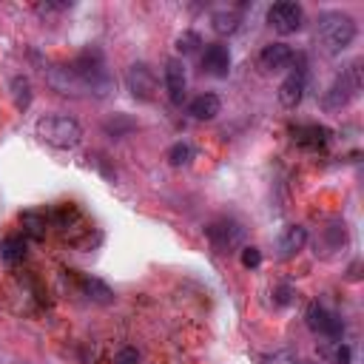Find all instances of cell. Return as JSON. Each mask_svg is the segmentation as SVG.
<instances>
[{"instance_id":"1","label":"cell","mask_w":364,"mask_h":364,"mask_svg":"<svg viewBox=\"0 0 364 364\" xmlns=\"http://www.w3.org/2000/svg\"><path fill=\"white\" fill-rule=\"evenodd\" d=\"M71 68L77 71L80 82H82V94L85 97H97V100H105L117 91V80L114 74L108 71L105 65V57L97 46H88L85 51H80L71 63Z\"/></svg>"},{"instance_id":"2","label":"cell","mask_w":364,"mask_h":364,"mask_svg":"<svg viewBox=\"0 0 364 364\" xmlns=\"http://www.w3.org/2000/svg\"><path fill=\"white\" fill-rule=\"evenodd\" d=\"M355 20L347 11H321L316 20V43L327 57H338L341 51H347L355 40Z\"/></svg>"},{"instance_id":"3","label":"cell","mask_w":364,"mask_h":364,"mask_svg":"<svg viewBox=\"0 0 364 364\" xmlns=\"http://www.w3.org/2000/svg\"><path fill=\"white\" fill-rule=\"evenodd\" d=\"M34 134L51 145V148H60V151H68V148H77L82 142V128L74 117L68 114H46L34 122Z\"/></svg>"},{"instance_id":"4","label":"cell","mask_w":364,"mask_h":364,"mask_svg":"<svg viewBox=\"0 0 364 364\" xmlns=\"http://www.w3.org/2000/svg\"><path fill=\"white\" fill-rule=\"evenodd\" d=\"M361 91V65L358 63H350L347 68H341L336 77H333V82L327 85V91H324V97H321V108L324 111H341V108H347L353 100H355V94Z\"/></svg>"},{"instance_id":"5","label":"cell","mask_w":364,"mask_h":364,"mask_svg":"<svg viewBox=\"0 0 364 364\" xmlns=\"http://www.w3.org/2000/svg\"><path fill=\"white\" fill-rule=\"evenodd\" d=\"M125 88H128V94L136 102H151L156 97V88H159L154 68L148 63H142V60L139 63H131L128 71H125Z\"/></svg>"},{"instance_id":"6","label":"cell","mask_w":364,"mask_h":364,"mask_svg":"<svg viewBox=\"0 0 364 364\" xmlns=\"http://www.w3.org/2000/svg\"><path fill=\"white\" fill-rule=\"evenodd\" d=\"M205 233H208L213 250H219V253H230V250L242 247V242H245V228L230 216H222V219L210 222Z\"/></svg>"},{"instance_id":"7","label":"cell","mask_w":364,"mask_h":364,"mask_svg":"<svg viewBox=\"0 0 364 364\" xmlns=\"http://www.w3.org/2000/svg\"><path fill=\"white\" fill-rule=\"evenodd\" d=\"M267 23L273 31L279 34H296L301 26H304V9L293 0H282V3H273L267 9Z\"/></svg>"},{"instance_id":"8","label":"cell","mask_w":364,"mask_h":364,"mask_svg":"<svg viewBox=\"0 0 364 364\" xmlns=\"http://www.w3.org/2000/svg\"><path fill=\"white\" fill-rule=\"evenodd\" d=\"M304 321H307V327H310L313 333H318V336H324V338H341V333H344V321H341L336 313H330L324 304H318V301H313V304L307 307Z\"/></svg>"},{"instance_id":"9","label":"cell","mask_w":364,"mask_h":364,"mask_svg":"<svg viewBox=\"0 0 364 364\" xmlns=\"http://www.w3.org/2000/svg\"><path fill=\"white\" fill-rule=\"evenodd\" d=\"M46 82H48L57 94H65V97H85V94H82V82H80L77 71L71 68V63L48 65V68H46Z\"/></svg>"},{"instance_id":"10","label":"cell","mask_w":364,"mask_h":364,"mask_svg":"<svg viewBox=\"0 0 364 364\" xmlns=\"http://www.w3.org/2000/svg\"><path fill=\"white\" fill-rule=\"evenodd\" d=\"M162 80H165V94H168L171 105H182L185 94H188V74H185V63L179 57L165 60Z\"/></svg>"},{"instance_id":"11","label":"cell","mask_w":364,"mask_h":364,"mask_svg":"<svg viewBox=\"0 0 364 364\" xmlns=\"http://www.w3.org/2000/svg\"><path fill=\"white\" fill-rule=\"evenodd\" d=\"M304 91H307V65H304V60H299V65L279 85V102L284 108H296L304 100Z\"/></svg>"},{"instance_id":"12","label":"cell","mask_w":364,"mask_h":364,"mask_svg":"<svg viewBox=\"0 0 364 364\" xmlns=\"http://www.w3.org/2000/svg\"><path fill=\"white\" fill-rule=\"evenodd\" d=\"M230 63H233V57H230V48L225 43H208L205 46V51H202V71L205 74L225 80L230 74Z\"/></svg>"},{"instance_id":"13","label":"cell","mask_w":364,"mask_h":364,"mask_svg":"<svg viewBox=\"0 0 364 364\" xmlns=\"http://www.w3.org/2000/svg\"><path fill=\"white\" fill-rule=\"evenodd\" d=\"M290 134H293V142L307 148V151H324L333 139V131L327 125H318V122L296 125V128H290Z\"/></svg>"},{"instance_id":"14","label":"cell","mask_w":364,"mask_h":364,"mask_svg":"<svg viewBox=\"0 0 364 364\" xmlns=\"http://www.w3.org/2000/svg\"><path fill=\"white\" fill-rule=\"evenodd\" d=\"M290 63H293V48L287 46V43H267L262 51H259V65H262V71H267V74H276V71H284V68H290Z\"/></svg>"},{"instance_id":"15","label":"cell","mask_w":364,"mask_h":364,"mask_svg":"<svg viewBox=\"0 0 364 364\" xmlns=\"http://www.w3.org/2000/svg\"><path fill=\"white\" fill-rule=\"evenodd\" d=\"M304 245H307V228H304V225H284L282 233H279V239H276V256H279L282 262H287V259H293Z\"/></svg>"},{"instance_id":"16","label":"cell","mask_w":364,"mask_h":364,"mask_svg":"<svg viewBox=\"0 0 364 364\" xmlns=\"http://www.w3.org/2000/svg\"><path fill=\"white\" fill-rule=\"evenodd\" d=\"M219 111H222V100H219V94H213V91H205V94H199V97H193V100L188 102V114H191L193 119H199V122L216 119Z\"/></svg>"},{"instance_id":"17","label":"cell","mask_w":364,"mask_h":364,"mask_svg":"<svg viewBox=\"0 0 364 364\" xmlns=\"http://www.w3.org/2000/svg\"><path fill=\"white\" fill-rule=\"evenodd\" d=\"M80 290L85 299H91L97 304H114V290L97 276H80Z\"/></svg>"},{"instance_id":"18","label":"cell","mask_w":364,"mask_h":364,"mask_svg":"<svg viewBox=\"0 0 364 364\" xmlns=\"http://www.w3.org/2000/svg\"><path fill=\"white\" fill-rule=\"evenodd\" d=\"M239 23H242V14L236 9H219L210 14V28L219 34V37H228V34H236L239 31Z\"/></svg>"},{"instance_id":"19","label":"cell","mask_w":364,"mask_h":364,"mask_svg":"<svg viewBox=\"0 0 364 364\" xmlns=\"http://www.w3.org/2000/svg\"><path fill=\"white\" fill-rule=\"evenodd\" d=\"M20 225H23V236L40 242V239H46L48 216H46L43 210H23V213H20Z\"/></svg>"},{"instance_id":"20","label":"cell","mask_w":364,"mask_h":364,"mask_svg":"<svg viewBox=\"0 0 364 364\" xmlns=\"http://www.w3.org/2000/svg\"><path fill=\"white\" fill-rule=\"evenodd\" d=\"M9 91H11V102H14V108H17V111H28V105H31V100H34L31 80L23 77V74H17V77H11Z\"/></svg>"},{"instance_id":"21","label":"cell","mask_w":364,"mask_h":364,"mask_svg":"<svg viewBox=\"0 0 364 364\" xmlns=\"http://www.w3.org/2000/svg\"><path fill=\"white\" fill-rule=\"evenodd\" d=\"M26 247H28L26 236H23V233H14V236H6V239L0 242V256H3L9 264H17V262L26 259Z\"/></svg>"},{"instance_id":"22","label":"cell","mask_w":364,"mask_h":364,"mask_svg":"<svg viewBox=\"0 0 364 364\" xmlns=\"http://www.w3.org/2000/svg\"><path fill=\"white\" fill-rule=\"evenodd\" d=\"M193 145L191 142H173L171 148H168V154H165V159H168V165H173V168H182V165H188L191 159H193Z\"/></svg>"},{"instance_id":"23","label":"cell","mask_w":364,"mask_h":364,"mask_svg":"<svg viewBox=\"0 0 364 364\" xmlns=\"http://www.w3.org/2000/svg\"><path fill=\"white\" fill-rule=\"evenodd\" d=\"M173 46H176V54H179V57H191V54H199L205 43H202V37H199L196 31H182Z\"/></svg>"},{"instance_id":"24","label":"cell","mask_w":364,"mask_h":364,"mask_svg":"<svg viewBox=\"0 0 364 364\" xmlns=\"http://www.w3.org/2000/svg\"><path fill=\"white\" fill-rule=\"evenodd\" d=\"M324 239L330 242L333 250H341V245H347V225L341 219H333L327 228H324Z\"/></svg>"},{"instance_id":"25","label":"cell","mask_w":364,"mask_h":364,"mask_svg":"<svg viewBox=\"0 0 364 364\" xmlns=\"http://www.w3.org/2000/svg\"><path fill=\"white\" fill-rule=\"evenodd\" d=\"M108 134H114V136H125V134H131L134 128H136V122L134 119H128L125 114H114L111 119H105V125H102Z\"/></svg>"},{"instance_id":"26","label":"cell","mask_w":364,"mask_h":364,"mask_svg":"<svg viewBox=\"0 0 364 364\" xmlns=\"http://www.w3.org/2000/svg\"><path fill=\"white\" fill-rule=\"evenodd\" d=\"M239 262H242L245 270H253V267L262 264V250H259L256 245H242V250H239Z\"/></svg>"},{"instance_id":"27","label":"cell","mask_w":364,"mask_h":364,"mask_svg":"<svg viewBox=\"0 0 364 364\" xmlns=\"http://www.w3.org/2000/svg\"><path fill=\"white\" fill-rule=\"evenodd\" d=\"M136 361H139V353L134 347H122L114 358V364H136Z\"/></svg>"},{"instance_id":"28","label":"cell","mask_w":364,"mask_h":364,"mask_svg":"<svg viewBox=\"0 0 364 364\" xmlns=\"http://www.w3.org/2000/svg\"><path fill=\"white\" fill-rule=\"evenodd\" d=\"M264 364H296V355H293L290 350H279V353L267 355V361H264Z\"/></svg>"},{"instance_id":"29","label":"cell","mask_w":364,"mask_h":364,"mask_svg":"<svg viewBox=\"0 0 364 364\" xmlns=\"http://www.w3.org/2000/svg\"><path fill=\"white\" fill-rule=\"evenodd\" d=\"M290 296H293V287H290V284H279V287H276V304H287Z\"/></svg>"},{"instance_id":"30","label":"cell","mask_w":364,"mask_h":364,"mask_svg":"<svg viewBox=\"0 0 364 364\" xmlns=\"http://www.w3.org/2000/svg\"><path fill=\"white\" fill-rule=\"evenodd\" d=\"M350 358H353V350L338 341V347H336V361H338V364H350Z\"/></svg>"},{"instance_id":"31","label":"cell","mask_w":364,"mask_h":364,"mask_svg":"<svg viewBox=\"0 0 364 364\" xmlns=\"http://www.w3.org/2000/svg\"><path fill=\"white\" fill-rule=\"evenodd\" d=\"M304 364H313V361H304Z\"/></svg>"}]
</instances>
